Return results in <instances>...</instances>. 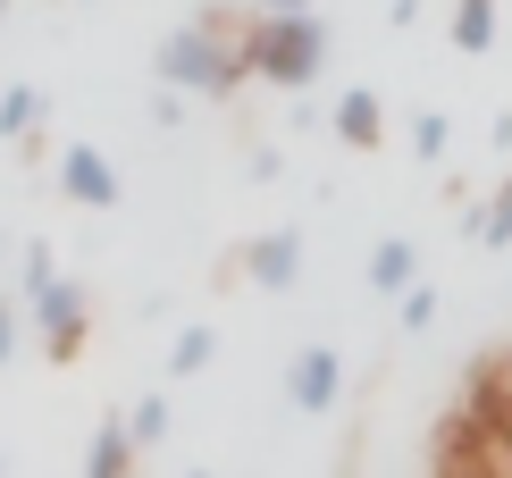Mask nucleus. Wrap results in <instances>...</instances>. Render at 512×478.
<instances>
[{"mask_svg":"<svg viewBox=\"0 0 512 478\" xmlns=\"http://www.w3.org/2000/svg\"><path fill=\"white\" fill-rule=\"evenodd\" d=\"M244 76H252V59H244V17L236 9H210V17H194V26H177L160 42V84H177V93L227 101Z\"/></svg>","mask_w":512,"mask_h":478,"instance_id":"nucleus-1","label":"nucleus"},{"mask_svg":"<svg viewBox=\"0 0 512 478\" xmlns=\"http://www.w3.org/2000/svg\"><path fill=\"white\" fill-rule=\"evenodd\" d=\"M244 59L269 84H311L319 59H328V26L311 9H252L244 17Z\"/></svg>","mask_w":512,"mask_h":478,"instance_id":"nucleus-2","label":"nucleus"},{"mask_svg":"<svg viewBox=\"0 0 512 478\" xmlns=\"http://www.w3.org/2000/svg\"><path fill=\"white\" fill-rule=\"evenodd\" d=\"M26 311H34V328L51 336V353L68 361L76 336H84V286H68V277H42V286L26 294Z\"/></svg>","mask_w":512,"mask_h":478,"instance_id":"nucleus-3","label":"nucleus"},{"mask_svg":"<svg viewBox=\"0 0 512 478\" xmlns=\"http://www.w3.org/2000/svg\"><path fill=\"white\" fill-rule=\"evenodd\" d=\"M59 193L84 210H110L118 202V168H110V151H93V143H68L59 151Z\"/></svg>","mask_w":512,"mask_h":478,"instance_id":"nucleus-4","label":"nucleus"},{"mask_svg":"<svg viewBox=\"0 0 512 478\" xmlns=\"http://www.w3.org/2000/svg\"><path fill=\"white\" fill-rule=\"evenodd\" d=\"M286 395H294V411H336V395H345V361H336V344H311V353H294Z\"/></svg>","mask_w":512,"mask_h":478,"instance_id":"nucleus-5","label":"nucleus"},{"mask_svg":"<svg viewBox=\"0 0 512 478\" xmlns=\"http://www.w3.org/2000/svg\"><path fill=\"white\" fill-rule=\"evenodd\" d=\"M244 269L261 277L269 294H286L294 277H303V235H294V227H269V235H252V252H244Z\"/></svg>","mask_w":512,"mask_h":478,"instance_id":"nucleus-6","label":"nucleus"},{"mask_svg":"<svg viewBox=\"0 0 512 478\" xmlns=\"http://www.w3.org/2000/svg\"><path fill=\"white\" fill-rule=\"evenodd\" d=\"M135 420H126V411H110V420L93 428V453H84V478H126L135 470Z\"/></svg>","mask_w":512,"mask_h":478,"instance_id":"nucleus-7","label":"nucleus"},{"mask_svg":"<svg viewBox=\"0 0 512 478\" xmlns=\"http://www.w3.org/2000/svg\"><path fill=\"white\" fill-rule=\"evenodd\" d=\"M336 135H345L353 151H370L378 135H387V118H378V93H361V84H353V93H336Z\"/></svg>","mask_w":512,"mask_h":478,"instance_id":"nucleus-8","label":"nucleus"},{"mask_svg":"<svg viewBox=\"0 0 512 478\" xmlns=\"http://www.w3.org/2000/svg\"><path fill=\"white\" fill-rule=\"evenodd\" d=\"M412 277H420V252L403 244V235H387V244L370 252V286H378V294H403Z\"/></svg>","mask_w":512,"mask_h":478,"instance_id":"nucleus-9","label":"nucleus"},{"mask_svg":"<svg viewBox=\"0 0 512 478\" xmlns=\"http://www.w3.org/2000/svg\"><path fill=\"white\" fill-rule=\"evenodd\" d=\"M496 42V0H454V51H487Z\"/></svg>","mask_w":512,"mask_h":478,"instance_id":"nucleus-10","label":"nucleus"},{"mask_svg":"<svg viewBox=\"0 0 512 478\" xmlns=\"http://www.w3.org/2000/svg\"><path fill=\"white\" fill-rule=\"evenodd\" d=\"M34 118H42V93H34V84H9V93H0V143L34 135Z\"/></svg>","mask_w":512,"mask_h":478,"instance_id":"nucleus-11","label":"nucleus"},{"mask_svg":"<svg viewBox=\"0 0 512 478\" xmlns=\"http://www.w3.org/2000/svg\"><path fill=\"white\" fill-rule=\"evenodd\" d=\"M210 353H219V336H210V328H185L177 344H168V369H177V378H202Z\"/></svg>","mask_w":512,"mask_h":478,"instance_id":"nucleus-12","label":"nucleus"},{"mask_svg":"<svg viewBox=\"0 0 512 478\" xmlns=\"http://www.w3.org/2000/svg\"><path fill=\"white\" fill-rule=\"evenodd\" d=\"M479 244H512V177L496 185V202L479 210Z\"/></svg>","mask_w":512,"mask_h":478,"instance_id":"nucleus-13","label":"nucleus"},{"mask_svg":"<svg viewBox=\"0 0 512 478\" xmlns=\"http://www.w3.org/2000/svg\"><path fill=\"white\" fill-rule=\"evenodd\" d=\"M126 420H135V445H160V437H168V395H143Z\"/></svg>","mask_w":512,"mask_h":478,"instance_id":"nucleus-14","label":"nucleus"},{"mask_svg":"<svg viewBox=\"0 0 512 478\" xmlns=\"http://www.w3.org/2000/svg\"><path fill=\"white\" fill-rule=\"evenodd\" d=\"M395 302H403V328H429V319H437V294L429 286H403Z\"/></svg>","mask_w":512,"mask_h":478,"instance_id":"nucleus-15","label":"nucleus"},{"mask_svg":"<svg viewBox=\"0 0 512 478\" xmlns=\"http://www.w3.org/2000/svg\"><path fill=\"white\" fill-rule=\"evenodd\" d=\"M412 151H420V160H437V151H445V118H420L412 126Z\"/></svg>","mask_w":512,"mask_h":478,"instance_id":"nucleus-16","label":"nucleus"},{"mask_svg":"<svg viewBox=\"0 0 512 478\" xmlns=\"http://www.w3.org/2000/svg\"><path fill=\"white\" fill-rule=\"evenodd\" d=\"M42 277H59V269H51V244H26V294L42 286Z\"/></svg>","mask_w":512,"mask_h":478,"instance_id":"nucleus-17","label":"nucleus"},{"mask_svg":"<svg viewBox=\"0 0 512 478\" xmlns=\"http://www.w3.org/2000/svg\"><path fill=\"white\" fill-rule=\"evenodd\" d=\"M9 344H17V302H0V361H9Z\"/></svg>","mask_w":512,"mask_h":478,"instance_id":"nucleus-18","label":"nucleus"},{"mask_svg":"<svg viewBox=\"0 0 512 478\" xmlns=\"http://www.w3.org/2000/svg\"><path fill=\"white\" fill-rule=\"evenodd\" d=\"M261 9H303V0H261Z\"/></svg>","mask_w":512,"mask_h":478,"instance_id":"nucleus-19","label":"nucleus"},{"mask_svg":"<svg viewBox=\"0 0 512 478\" xmlns=\"http://www.w3.org/2000/svg\"><path fill=\"white\" fill-rule=\"evenodd\" d=\"M0 26H9V0H0Z\"/></svg>","mask_w":512,"mask_h":478,"instance_id":"nucleus-20","label":"nucleus"},{"mask_svg":"<svg viewBox=\"0 0 512 478\" xmlns=\"http://www.w3.org/2000/svg\"><path fill=\"white\" fill-rule=\"evenodd\" d=\"M194 478H210V470H194Z\"/></svg>","mask_w":512,"mask_h":478,"instance_id":"nucleus-21","label":"nucleus"},{"mask_svg":"<svg viewBox=\"0 0 512 478\" xmlns=\"http://www.w3.org/2000/svg\"><path fill=\"white\" fill-rule=\"evenodd\" d=\"M0 252H9V244H0Z\"/></svg>","mask_w":512,"mask_h":478,"instance_id":"nucleus-22","label":"nucleus"},{"mask_svg":"<svg viewBox=\"0 0 512 478\" xmlns=\"http://www.w3.org/2000/svg\"><path fill=\"white\" fill-rule=\"evenodd\" d=\"M504 361H512V353H504Z\"/></svg>","mask_w":512,"mask_h":478,"instance_id":"nucleus-23","label":"nucleus"}]
</instances>
